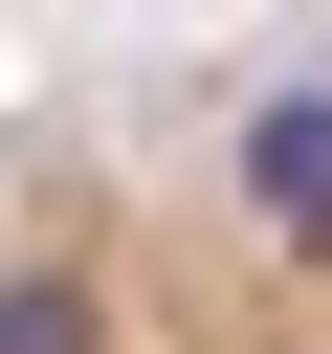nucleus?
Masks as SVG:
<instances>
[{
    "label": "nucleus",
    "instance_id": "1",
    "mask_svg": "<svg viewBox=\"0 0 332 354\" xmlns=\"http://www.w3.org/2000/svg\"><path fill=\"white\" fill-rule=\"evenodd\" d=\"M243 221L266 243H332V88H266L243 111Z\"/></svg>",
    "mask_w": 332,
    "mask_h": 354
},
{
    "label": "nucleus",
    "instance_id": "2",
    "mask_svg": "<svg viewBox=\"0 0 332 354\" xmlns=\"http://www.w3.org/2000/svg\"><path fill=\"white\" fill-rule=\"evenodd\" d=\"M0 354H111V332H89V288H66V266H22V288H0Z\"/></svg>",
    "mask_w": 332,
    "mask_h": 354
}]
</instances>
